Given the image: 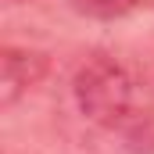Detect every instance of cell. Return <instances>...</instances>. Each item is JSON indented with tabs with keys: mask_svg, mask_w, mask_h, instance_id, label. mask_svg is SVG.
I'll use <instances>...</instances> for the list:
<instances>
[{
	"mask_svg": "<svg viewBox=\"0 0 154 154\" xmlns=\"http://www.w3.org/2000/svg\"><path fill=\"white\" fill-rule=\"evenodd\" d=\"M72 90H75L79 111L100 129H129L143 118L147 108L143 82L136 79V72L108 54L90 57L79 68Z\"/></svg>",
	"mask_w": 154,
	"mask_h": 154,
	"instance_id": "cell-1",
	"label": "cell"
},
{
	"mask_svg": "<svg viewBox=\"0 0 154 154\" xmlns=\"http://www.w3.org/2000/svg\"><path fill=\"white\" fill-rule=\"evenodd\" d=\"M68 7L86 18H125L129 11L140 7V0H68Z\"/></svg>",
	"mask_w": 154,
	"mask_h": 154,
	"instance_id": "cell-3",
	"label": "cell"
},
{
	"mask_svg": "<svg viewBox=\"0 0 154 154\" xmlns=\"http://www.w3.org/2000/svg\"><path fill=\"white\" fill-rule=\"evenodd\" d=\"M47 72V57L36 50H18L7 47L4 50V75H0V100L4 108H11L22 93H29Z\"/></svg>",
	"mask_w": 154,
	"mask_h": 154,
	"instance_id": "cell-2",
	"label": "cell"
}]
</instances>
